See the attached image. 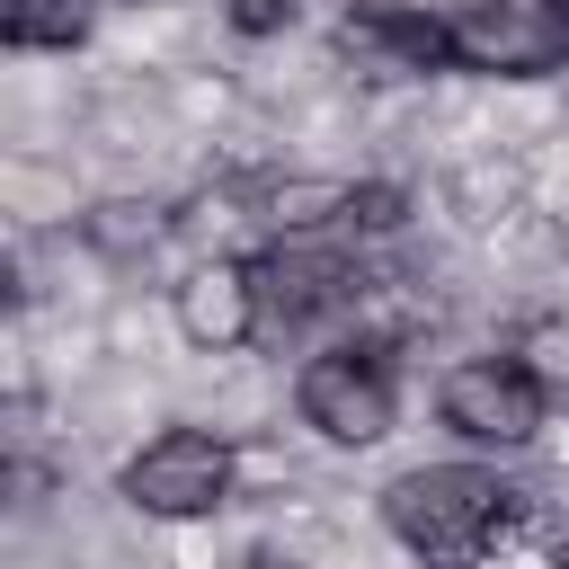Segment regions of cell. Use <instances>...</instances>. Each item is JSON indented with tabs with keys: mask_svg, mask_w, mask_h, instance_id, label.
<instances>
[{
	"mask_svg": "<svg viewBox=\"0 0 569 569\" xmlns=\"http://www.w3.org/2000/svg\"><path fill=\"white\" fill-rule=\"evenodd\" d=\"M382 516L427 569H480V551L516 516V489L480 462H427V471H400L382 489Z\"/></svg>",
	"mask_w": 569,
	"mask_h": 569,
	"instance_id": "6da1fadb",
	"label": "cell"
},
{
	"mask_svg": "<svg viewBox=\"0 0 569 569\" xmlns=\"http://www.w3.org/2000/svg\"><path fill=\"white\" fill-rule=\"evenodd\" d=\"M445 53L489 80H542L569 62V0H462L445 18Z\"/></svg>",
	"mask_w": 569,
	"mask_h": 569,
	"instance_id": "7a4b0ae2",
	"label": "cell"
},
{
	"mask_svg": "<svg viewBox=\"0 0 569 569\" xmlns=\"http://www.w3.org/2000/svg\"><path fill=\"white\" fill-rule=\"evenodd\" d=\"M124 498L142 516H213L231 498V445L204 427H169L124 462Z\"/></svg>",
	"mask_w": 569,
	"mask_h": 569,
	"instance_id": "3957f363",
	"label": "cell"
},
{
	"mask_svg": "<svg viewBox=\"0 0 569 569\" xmlns=\"http://www.w3.org/2000/svg\"><path fill=\"white\" fill-rule=\"evenodd\" d=\"M293 400H302V418H311L329 445H382V436H391V373H382L373 347H329V356H311L302 382H293Z\"/></svg>",
	"mask_w": 569,
	"mask_h": 569,
	"instance_id": "277c9868",
	"label": "cell"
},
{
	"mask_svg": "<svg viewBox=\"0 0 569 569\" xmlns=\"http://www.w3.org/2000/svg\"><path fill=\"white\" fill-rule=\"evenodd\" d=\"M436 409H445V427L471 436V445H533V436H542V382H533L525 365H507V356L453 365L445 391H436Z\"/></svg>",
	"mask_w": 569,
	"mask_h": 569,
	"instance_id": "5b68a950",
	"label": "cell"
},
{
	"mask_svg": "<svg viewBox=\"0 0 569 569\" xmlns=\"http://www.w3.org/2000/svg\"><path fill=\"white\" fill-rule=\"evenodd\" d=\"M258 267H240V258H196L187 276H178V329H187V347H204V356H231L249 329H258Z\"/></svg>",
	"mask_w": 569,
	"mask_h": 569,
	"instance_id": "8992f818",
	"label": "cell"
},
{
	"mask_svg": "<svg viewBox=\"0 0 569 569\" xmlns=\"http://www.w3.org/2000/svg\"><path fill=\"white\" fill-rule=\"evenodd\" d=\"M347 284H356V267H338V258H320V249H276V258L258 267V302H267L276 320L338 311V302H347Z\"/></svg>",
	"mask_w": 569,
	"mask_h": 569,
	"instance_id": "52a82bcc",
	"label": "cell"
},
{
	"mask_svg": "<svg viewBox=\"0 0 569 569\" xmlns=\"http://www.w3.org/2000/svg\"><path fill=\"white\" fill-rule=\"evenodd\" d=\"M89 18H98V0H0V36L18 53H71L89 36Z\"/></svg>",
	"mask_w": 569,
	"mask_h": 569,
	"instance_id": "ba28073f",
	"label": "cell"
},
{
	"mask_svg": "<svg viewBox=\"0 0 569 569\" xmlns=\"http://www.w3.org/2000/svg\"><path fill=\"white\" fill-rule=\"evenodd\" d=\"M302 18V0H231V27L240 36H284Z\"/></svg>",
	"mask_w": 569,
	"mask_h": 569,
	"instance_id": "9c48e42d",
	"label": "cell"
},
{
	"mask_svg": "<svg viewBox=\"0 0 569 569\" xmlns=\"http://www.w3.org/2000/svg\"><path fill=\"white\" fill-rule=\"evenodd\" d=\"M249 569H293V560H276V551H267V560H249Z\"/></svg>",
	"mask_w": 569,
	"mask_h": 569,
	"instance_id": "30bf717a",
	"label": "cell"
},
{
	"mask_svg": "<svg viewBox=\"0 0 569 569\" xmlns=\"http://www.w3.org/2000/svg\"><path fill=\"white\" fill-rule=\"evenodd\" d=\"M133 9H151V0H133Z\"/></svg>",
	"mask_w": 569,
	"mask_h": 569,
	"instance_id": "8fae6325",
	"label": "cell"
},
{
	"mask_svg": "<svg viewBox=\"0 0 569 569\" xmlns=\"http://www.w3.org/2000/svg\"><path fill=\"white\" fill-rule=\"evenodd\" d=\"M560 569H569V560H560Z\"/></svg>",
	"mask_w": 569,
	"mask_h": 569,
	"instance_id": "7c38bea8",
	"label": "cell"
}]
</instances>
